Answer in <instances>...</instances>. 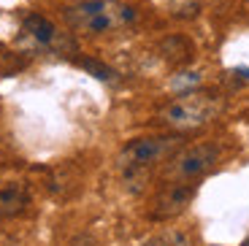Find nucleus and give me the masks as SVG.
Wrapping results in <instances>:
<instances>
[{"label":"nucleus","mask_w":249,"mask_h":246,"mask_svg":"<svg viewBox=\"0 0 249 246\" xmlns=\"http://www.w3.org/2000/svg\"><path fill=\"white\" fill-rule=\"evenodd\" d=\"M30 206V192L22 184H8L0 190V219H14Z\"/></svg>","instance_id":"6"},{"label":"nucleus","mask_w":249,"mask_h":246,"mask_svg":"<svg viewBox=\"0 0 249 246\" xmlns=\"http://www.w3.org/2000/svg\"><path fill=\"white\" fill-rule=\"evenodd\" d=\"M54 54H73L79 46H76V38L71 35V33H60L57 30V35H54V41H52V46H49Z\"/></svg>","instance_id":"11"},{"label":"nucleus","mask_w":249,"mask_h":246,"mask_svg":"<svg viewBox=\"0 0 249 246\" xmlns=\"http://www.w3.org/2000/svg\"><path fill=\"white\" fill-rule=\"evenodd\" d=\"M219 162V149L214 143H198V146L184 149L181 154H176L168 165V178L174 181H193L200 178L203 173H209Z\"/></svg>","instance_id":"4"},{"label":"nucleus","mask_w":249,"mask_h":246,"mask_svg":"<svg viewBox=\"0 0 249 246\" xmlns=\"http://www.w3.org/2000/svg\"><path fill=\"white\" fill-rule=\"evenodd\" d=\"M168 8L176 19H195L200 14V0H171Z\"/></svg>","instance_id":"9"},{"label":"nucleus","mask_w":249,"mask_h":246,"mask_svg":"<svg viewBox=\"0 0 249 246\" xmlns=\"http://www.w3.org/2000/svg\"><path fill=\"white\" fill-rule=\"evenodd\" d=\"M141 246H176L171 238H165V235H155V238H149V241H143Z\"/></svg>","instance_id":"14"},{"label":"nucleus","mask_w":249,"mask_h":246,"mask_svg":"<svg viewBox=\"0 0 249 246\" xmlns=\"http://www.w3.org/2000/svg\"><path fill=\"white\" fill-rule=\"evenodd\" d=\"M22 68H25V60L0 46V76H11V73H17V70H22Z\"/></svg>","instance_id":"10"},{"label":"nucleus","mask_w":249,"mask_h":246,"mask_svg":"<svg viewBox=\"0 0 249 246\" xmlns=\"http://www.w3.org/2000/svg\"><path fill=\"white\" fill-rule=\"evenodd\" d=\"M62 19L73 33L84 35H103L136 22V8L119 0H79L73 6L62 8Z\"/></svg>","instance_id":"1"},{"label":"nucleus","mask_w":249,"mask_h":246,"mask_svg":"<svg viewBox=\"0 0 249 246\" xmlns=\"http://www.w3.org/2000/svg\"><path fill=\"white\" fill-rule=\"evenodd\" d=\"M84 70H89V73L95 76V79H100V81H114L117 79V73H114L108 65H103V62H98V60H81L79 62Z\"/></svg>","instance_id":"12"},{"label":"nucleus","mask_w":249,"mask_h":246,"mask_svg":"<svg viewBox=\"0 0 249 246\" xmlns=\"http://www.w3.org/2000/svg\"><path fill=\"white\" fill-rule=\"evenodd\" d=\"M244 246H249V238H247V241H244Z\"/></svg>","instance_id":"15"},{"label":"nucleus","mask_w":249,"mask_h":246,"mask_svg":"<svg viewBox=\"0 0 249 246\" xmlns=\"http://www.w3.org/2000/svg\"><path fill=\"white\" fill-rule=\"evenodd\" d=\"M198 84H200V73H195V70H184V73H179L171 81V87H174L176 92H190V89H195Z\"/></svg>","instance_id":"13"},{"label":"nucleus","mask_w":249,"mask_h":246,"mask_svg":"<svg viewBox=\"0 0 249 246\" xmlns=\"http://www.w3.org/2000/svg\"><path fill=\"white\" fill-rule=\"evenodd\" d=\"M181 146L179 136H146V138H133L124 143L119 152V168H152L155 162L165 160L176 149Z\"/></svg>","instance_id":"3"},{"label":"nucleus","mask_w":249,"mask_h":246,"mask_svg":"<svg viewBox=\"0 0 249 246\" xmlns=\"http://www.w3.org/2000/svg\"><path fill=\"white\" fill-rule=\"evenodd\" d=\"M160 54H162V60L174 62V65H184L193 57V43L181 35H168L160 41Z\"/></svg>","instance_id":"8"},{"label":"nucleus","mask_w":249,"mask_h":246,"mask_svg":"<svg viewBox=\"0 0 249 246\" xmlns=\"http://www.w3.org/2000/svg\"><path fill=\"white\" fill-rule=\"evenodd\" d=\"M195 187L184 184V181H176L168 190H162L160 197L155 200V209H152V219H174L176 214L187 209V203L193 200Z\"/></svg>","instance_id":"5"},{"label":"nucleus","mask_w":249,"mask_h":246,"mask_svg":"<svg viewBox=\"0 0 249 246\" xmlns=\"http://www.w3.org/2000/svg\"><path fill=\"white\" fill-rule=\"evenodd\" d=\"M217 111H219V103L214 98L187 92L181 100H174L171 105H165L160 111V119L174 130H195L217 117Z\"/></svg>","instance_id":"2"},{"label":"nucleus","mask_w":249,"mask_h":246,"mask_svg":"<svg viewBox=\"0 0 249 246\" xmlns=\"http://www.w3.org/2000/svg\"><path fill=\"white\" fill-rule=\"evenodd\" d=\"M22 30H25V35L30 38L36 46H41V49H49L54 35H57V27L52 25L46 17H41V14H27L25 22H22Z\"/></svg>","instance_id":"7"}]
</instances>
